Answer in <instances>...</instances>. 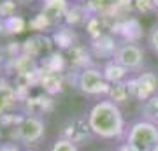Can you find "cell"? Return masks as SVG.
Listing matches in <instances>:
<instances>
[{
    "label": "cell",
    "instance_id": "1",
    "mask_svg": "<svg viewBox=\"0 0 158 151\" xmlns=\"http://www.w3.org/2000/svg\"><path fill=\"white\" fill-rule=\"evenodd\" d=\"M88 125L95 137L106 141L121 139L123 141L127 123H125L123 112L119 109L118 104H114L109 99H100L90 107V111L86 114Z\"/></svg>",
    "mask_w": 158,
    "mask_h": 151
},
{
    "label": "cell",
    "instance_id": "2",
    "mask_svg": "<svg viewBox=\"0 0 158 151\" xmlns=\"http://www.w3.org/2000/svg\"><path fill=\"white\" fill-rule=\"evenodd\" d=\"M74 84L79 93L93 99H107L111 88L109 81L102 72V67H95V65H85L79 69L76 72Z\"/></svg>",
    "mask_w": 158,
    "mask_h": 151
},
{
    "label": "cell",
    "instance_id": "3",
    "mask_svg": "<svg viewBox=\"0 0 158 151\" xmlns=\"http://www.w3.org/2000/svg\"><path fill=\"white\" fill-rule=\"evenodd\" d=\"M123 142L139 148L141 151H153L158 146V125L148 120H134L127 125Z\"/></svg>",
    "mask_w": 158,
    "mask_h": 151
},
{
    "label": "cell",
    "instance_id": "4",
    "mask_svg": "<svg viewBox=\"0 0 158 151\" xmlns=\"http://www.w3.org/2000/svg\"><path fill=\"white\" fill-rule=\"evenodd\" d=\"M46 137V123L39 116H25L11 130V141L23 146L39 144Z\"/></svg>",
    "mask_w": 158,
    "mask_h": 151
},
{
    "label": "cell",
    "instance_id": "5",
    "mask_svg": "<svg viewBox=\"0 0 158 151\" xmlns=\"http://www.w3.org/2000/svg\"><path fill=\"white\" fill-rule=\"evenodd\" d=\"M130 97L142 102L158 93V76L151 70H141L127 79Z\"/></svg>",
    "mask_w": 158,
    "mask_h": 151
},
{
    "label": "cell",
    "instance_id": "6",
    "mask_svg": "<svg viewBox=\"0 0 158 151\" xmlns=\"http://www.w3.org/2000/svg\"><path fill=\"white\" fill-rule=\"evenodd\" d=\"M113 58L119 65H123L130 74L141 72L144 67V49H142V46H139L134 40L119 42Z\"/></svg>",
    "mask_w": 158,
    "mask_h": 151
},
{
    "label": "cell",
    "instance_id": "7",
    "mask_svg": "<svg viewBox=\"0 0 158 151\" xmlns=\"http://www.w3.org/2000/svg\"><path fill=\"white\" fill-rule=\"evenodd\" d=\"M58 137L69 139L79 146V144H88L95 135H93L90 125H88L86 116H72L62 125V130H60Z\"/></svg>",
    "mask_w": 158,
    "mask_h": 151
},
{
    "label": "cell",
    "instance_id": "8",
    "mask_svg": "<svg viewBox=\"0 0 158 151\" xmlns=\"http://www.w3.org/2000/svg\"><path fill=\"white\" fill-rule=\"evenodd\" d=\"M69 11V2L67 0H42V7H40V14L48 19L49 25L60 23L65 19Z\"/></svg>",
    "mask_w": 158,
    "mask_h": 151
},
{
    "label": "cell",
    "instance_id": "9",
    "mask_svg": "<svg viewBox=\"0 0 158 151\" xmlns=\"http://www.w3.org/2000/svg\"><path fill=\"white\" fill-rule=\"evenodd\" d=\"M102 72L106 76V79L109 81V84H116V83H125L127 79L132 76V74L123 67L119 65L114 58H109L107 62L102 65Z\"/></svg>",
    "mask_w": 158,
    "mask_h": 151
},
{
    "label": "cell",
    "instance_id": "10",
    "mask_svg": "<svg viewBox=\"0 0 158 151\" xmlns=\"http://www.w3.org/2000/svg\"><path fill=\"white\" fill-rule=\"evenodd\" d=\"M139 112H141L142 120H148V121L158 125V93L142 100L139 104Z\"/></svg>",
    "mask_w": 158,
    "mask_h": 151
},
{
    "label": "cell",
    "instance_id": "11",
    "mask_svg": "<svg viewBox=\"0 0 158 151\" xmlns=\"http://www.w3.org/2000/svg\"><path fill=\"white\" fill-rule=\"evenodd\" d=\"M107 99H109V100H113L114 104H118V106L128 100V99H130V91H128V86H127V81H125V83L111 84Z\"/></svg>",
    "mask_w": 158,
    "mask_h": 151
},
{
    "label": "cell",
    "instance_id": "12",
    "mask_svg": "<svg viewBox=\"0 0 158 151\" xmlns=\"http://www.w3.org/2000/svg\"><path fill=\"white\" fill-rule=\"evenodd\" d=\"M48 151H79V146L76 142L63 137H56V141L51 144V148Z\"/></svg>",
    "mask_w": 158,
    "mask_h": 151
},
{
    "label": "cell",
    "instance_id": "13",
    "mask_svg": "<svg viewBox=\"0 0 158 151\" xmlns=\"http://www.w3.org/2000/svg\"><path fill=\"white\" fill-rule=\"evenodd\" d=\"M148 46L155 56H158V23H155L148 34Z\"/></svg>",
    "mask_w": 158,
    "mask_h": 151
},
{
    "label": "cell",
    "instance_id": "14",
    "mask_svg": "<svg viewBox=\"0 0 158 151\" xmlns=\"http://www.w3.org/2000/svg\"><path fill=\"white\" fill-rule=\"evenodd\" d=\"M16 9V2L14 0H2L0 2V18H12V12Z\"/></svg>",
    "mask_w": 158,
    "mask_h": 151
},
{
    "label": "cell",
    "instance_id": "15",
    "mask_svg": "<svg viewBox=\"0 0 158 151\" xmlns=\"http://www.w3.org/2000/svg\"><path fill=\"white\" fill-rule=\"evenodd\" d=\"M134 7L139 12H153L155 11L153 0H134Z\"/></svg>",
    "mask_w": 158,
    "mask_h": 151
},
{
    "label": "cell",
    "instance_id": "16",
    "mask_svg": "<svg viewBox=\"0 0 158 151\" xmlns=\"http://www.w3.org/2000/svg\"><path fill=\"white\" fill-rule=\"evenodd\" d=\"M0 151H23V149L14 141H6V142H0Z\"/></svg>",
    "mask_w": 158,
    "mask_h": 151
},
{
    "label": "cell",
    "instance_id": "17",
    "mask_svg": "<svg viewBox=\"0 0 158 151\" xmlns=\"http://www.w3.org/2000/svg\"><path fill=\"white\" fill-rule=\"evenodd\" d=\"M116 151H141V149H139V148H135V146L128 144V142H123V144L118 146V149H116Z\"/></svg>",
    "mask_w": 158,
    "mask_h": 151
},
{
    "label": "cell",
    "instance_id": "18",
    "mask_svg": "<svg viewBox=\"0 0 158 151\" xmlns=\"http://www.w3.org/2000/svg\"><path fill=\"white\" fill-rule=\"evenodd\" d=\"M2 65H4V49L0 48V67H2Z\"/></svg>",
    "mask_w": 158,
    "mask_h": 151
},
{
    "label": "cell",
    "instance_id": "19",
    "mask_svg": "<svg viewBox=\"0 0 158 151\" xmlns=\"http://www.w3.org/2000/svg\"><path fill=\"white\" fill-rule=\"evenodd\" d=\"M153 4H155V11H158V0H153Z\"/></svg>",
    "mask_w": 158,
    "mask_h": 151
},
{
    "label": "cell",
    "instance_id": "20",
    "mask_svg": "<svg viewBox=\"0 0 158 151\" xmlns=\"http://www.w3.org/2000/svg\"><path fill=\"white\" fill-rule=\"evenodd\" d=\"M14 2H30V0H14Z\"/></svg>",
    "mask_w": 158,
    "mask_h": 151
},
{
    "label": "cell",
    "instance_id": "21",
    "mask_svg": "<svg viewBox=\"0 0 158 151\" xmlns=\"http://www.w3.org/2000/svg\"><path fill=\"white\" fill-rule=\"evenodd\" d=\"M23 151H35V149H30V148H27V149H23Z\"/></svg>",
    "mask_w": 158,
    "mask_h": 151
},
{
    "label": "cell",
    "instance_id": "22",
    "mask_svg": "<svg viewBox=\"0 0 158 151\" xmlns=\"http://www.w3.org/2000/svg\"><path fill=\"white\" fill-rule=\"evenodd\" d=\"M153 151H158V146H156V148H155V149H153Z\"/></svg>",
    "mask_w": 158,
    "mask_h": 151
},
{
    "label": "cell",
    "instance_id": "23",
    "mask_svg": "<svg viewBox=\"0 0 158 151\" xmlns=\"http://www.w3.org/2000/svg\"><path fill=\"white\" fill-rule=\"evenodd\" d=\"M76 2H83V0H76Z\"/></svg>",
    "mask_w": 158,
    "mask_h": 151
}]
</instances>
